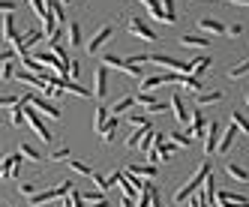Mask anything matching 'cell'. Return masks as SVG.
Returning a JSON list of instances; mask_svg holds the SVG:
<instances>
[{
  "instance_id": "obj_49",
  "label": "cell",
  "mask_w": 249,
  "mask_h": 207,
  "mask_svg": "<svg viewBox=\"0 0 249 207\" xmlns=\"http://www.w3.org/2000/svg\"><path fill=\"white\" fill-rule=\"evenodd\" d=\"M60 207H72V198H69V195H63V198H60Z\"/></svg>"
},
{
  "instance_id": "obj_30",
  "label": "cell",
  "mask_w": 249,
  "mask_h": 207,
  "mask_svg": "<svg viewBox=\"0 0 249 207\" xmlns=\"http://www.w3.org/2000/svg\"><path fill=\"white\" fill-rule=\"evenodd\" d=\"M168 141H174L177 147H189V144H192V135H189L186 129H177V132L168 135Z\"/></svg>"
},
{
  "instance_id": "obj_50",
  "label": "cell",
  "mask_w": 249,
  "mask_h": 207,
  "mask_svg": "<svg viewBox=\"0 0 249 207\" xmlns=\"http://www.w3.org/2000/svg\"><path fill=\"white\" fill-rule=\"evenodd\" d=\"M120 207H135V201H132V198H123V201H120Z\"/></svg>"
},
{
  "instance_id": "obj_22",
  "label": "cell",
  "mask_w": 249,
  "mask_h": 207,
  "mask_svg": "<svg viewBox=\"0 0 249 207\" xmlns=\"http://www.w3.org/2000/svg\"><path fill=\"white\" fill-rule=\"evenodd\" d=\"M225 171H228V177H234L237 183H249V171L237 162H225Z\"/></svg>"
},
{
  "instance_id": "obj_24",
  "label": "cell",
  "mask_w": 249,
  "mask_h": 207,
  "mask_svg": "<svg viewBox=\"0 0 249 207\" xmlns=\"http://www.w3.org/2000/svg\"><path fill=\"white\" fill-rule=\"evenodd\" d=\"M132 105H135V96H123V99H117L114 105H111V117H117V114H126V111H132Z\"/></svg>"
},
{
  "instance_id": "obj_17",
  "label": "cell",
  "mask_w": 249,
  "mask_h": 207,
  "mask_svg": "<svg viewBox=\"0 0 249 207\" xmlns=\"http://www.w3.org/2000/svg\"><path fill=\"white\" fill-rule=\"evenodd\" d=\"M198 27L204 33H213V36H225V24L219 18H198Z\"/></svg>"
},
{
  "instance_id": "obj_15",
  "label": "cell",
  "mask_w": 249,
  "mask_h": 207,
  "mask_svg": "<svg viewBox=\"0 0 249 207\" xmlns=\"http://www.w3.org/2000/svg\"><path fill=\"white\" fill-rule=\"evenodd\" d=\"M234 138H237V126L234 123H231L222 135H219V144H216V153H222V156H225V153L231 150V144H234Z\"/></svg>"
},
{
  "instance_id": "obj_27",
  "label": "cell",
  "mask_w": 249,
  "mask_h": 207,
  "mask_svg": "<svg viewBox=\"0 0 249 207\" xmlns=\"http://www.w3.org/2000/svg\"><path fill=\"white\" fill-rule=\"evenodd\" d=\"M18 36V30H15V15H3V42H12Z\"/></svg>"
},
{
  "instance_id": "obj_38",
  "label": "cell",
  "mask_w": 249,
  "mask_h": 207,
  "mask_svg": "<svg viewBox=\"0 0 249 207\" xmlns=\"http://www.w3.org/2000/svg\"><path fill=\"white\" fill-rule=\"evenodd\" d=\"M18 9V0H0V15H15Z\"/></svg>"
},
{
  "instance_id": "obj_5",
  "label": "cell",
  "mask_w": 249,
  "mask_h": 207,
  "mask_svg": "<svg viewBox=\"0 0 249 207\" xmlns=\"http://www.w3.org/2000/svg\"><path fill=\"white\" fill-rule=\"evenodd\" d=\"M39 39H42V30H27V33H18V36H15L9 45H12V51H15L18 57H24L27 51L39 42Z\"/></svg>"
},
{
  "instance_id": "obj_44",
  "label": "cell",
  "mask_w": 249,
  "mask_h": 207,
  "mask_svg": "<svg viewBox=\"0 0 249 207\" xmlns=\"http://www.w3.org/2000/svg\"><path fill=\"white\" fill-rule=\"evenodd\" d=\"M156 111H165V102H150V105H144V114H156Z\"/></svg>"
},
{
  "instance_id": "obj_8",
  "label": "cell",
  "mask_w": 249,
  "mask_h": 207,
  "mask_svg": "<svg viewBox=\"0 0 249 207\" xmlns=\"http://www.w3.org/2000/svg\"><path fill=\"white\" fill-rule=\"evenodd\" d=\"M111 33H114V27H111V24H102V27L93 33V39L87 42V51H90V54H99V51H102V45L111 39Z\"/></svg>"
},
{
  "instance_id": "obj_26",
  "label": "cell",
  "mask_w": 249,
  "mask_h": 207,
  "mask_svg": "<svg viewBox=\"0 0 249 207\" xmlns=\"http://www.w3.org/2000/svg\"><path fill=\"white\" fill-rule=\"evenodd\" d=\"M15 72H18V57L9 60V63H0V81H12Z\"/></svg>"
},
{
  "instance_id": "obj_23",
  "label": "cell",
  "mask_w": 249,
  "mask_h": 207,
  "mask_svg": "<svg viewBox=\"0 0 249 207\" xmlns=\"http://www.w3.org/2000/svg\"><path fill=\"white\" fill-rule=\"evenodd\" d=\"M24 105H27V102H24V96H21V99L9 108V123H12V126H21V123H24Z\"/></svg>"
},
{
  "instance_id": "obj_47",
  "label": "cell",
  "mask_w": 249,
  "mask_h": 207,
  "mask_svg": "<svg viewBox=\"0 0 249 207\" xmlns=\"http://www.w3.org/2000/svg\"><path fill=\"white\" fill-rule=\"evenodd\" d=\"M18 189H21V192H24V195H33V192H36V183H21Z\"/></svg>"
},
{
  "instance_id": "obj_7",
  "label": "cell",
  "mask_w": 249,
  "mask_h": 207,
  "mask_svg": "<svg viewBox=\"0 0 249 207\" xmlns=\"http://www.w3.org/2000/svg\"><path fill=\"white\" fill-rule=\"evenodd\" d=\"M168 105H171V111H174V120H177V123H180L183 129H189V108H186V102H183V96L180 93H171V102H168Z\"/></svg>"
},
{
  "instance_id": "obj_34",
  "label": "cell",
  "mask_w": 249,
  "mask_h": 207,
  "mask_svg": "<svg viewBox=\"0 0 249 207\" xmlns=\"http://www.w3.org/2000/svg\"><path fill=\"white\" fill-rule=\"evenodd\" d=\"M129 123H132L135 129H150V120H147V114H144V111H135V114H129Z\"/></svg>"
},
{
  "instance_id": "obj_46",
  "label": "cell",
  "mask_w": 249,
  "mask_h": 207,
  "mask_svg": "<svg viewBox=\"0 0 249 207\" xmlns=\"http://www.w3.org/2000/svg\"><path fill=\"white\" fill-rule=\"evenodd\" d=\"M18 54H15V51L9 48V51H0V63H9V60H15Z\"/></svg>"
},
{
  "instance_id": "obj_1",
  "label": "cell",
  "mask_w": 249,
  "mask_h": 207,
  "mask_svg": "<svg viewBox=\"0 0 249 207\" xmlns=\"http://www.w3.org/2000/svg\"><path fill=\"white\" fill-rule=\"evenodd\" d=\"M210 171H213V168H210V162H201V165H198V171H195V174H192V177H189V180H186V183L174 192V201H177V204H183L186 198H192V195L201 189V183H204V177L210 174Z\"/></svg>"
},
{
  "instance_id": "obj_31",
  "label": "cell",
  "mask_w": 249,
  "mask_h": 207,
  "mask_svg": "<svg viewBox=\"0 0 249 207\" xmlns=\"http://www.w3.org/2000/svg\"><path fill=\"white\" fill-rule=\"evenodd\" d=\"M69 168H72L75 171V174H81V177H90L93 174V165H87V162H81V159H69Z\"/></svg>"
},
{
  "instance_id": "obj_13",
  "label": "cell",
  "mask_w": 249,
  "mask_h": 207,
  "mask_svg": "<svg viewBox=\"0 0 249 207\" xmlns=\"http://www.w3.org/2000/svg\"><path fill=\"white\" fill-rule=\"evenodd\" d=\"M126 174H138V177H144V180H153L156 177V165H150V162H126Z\"/></svg>"
},
{
  "instance_id": "obj_29",
  "label": "cell",
  "mask_w": 249,
  "mask_h": 207,
  "mask_svg": "<svg viewBox=\"0 0 249 207\" xmlns=\"http://www.w3.org/2000/svg\"><path fill=\"white\" fill-rule=\"evenodd\" d=\"M225 93L222 90H213V93H195V105H213V102H219Z\"/></svg>"
},
{
  "instance_id": "obj_28",
  "label": "cell",
  "mask_w": 249,
  "mask_h": 207,
  "mask_svg": "<svg viewBox=\"0 0 249 207\" xmlns=\"http://www.w3.org/2000/svg\"><path fill=\"white\" fill-rule=\"evenodd\" d=\"M159 6H162V21H165V24H174V21H177V6H174V0H162Z\"/></svg>"
},
{
  "instance_id": "obj_20",
  "label": "cell",
  "mask_w": 249,
  "mask_h": 207,
  "mask_svg": "<svg viewBox=\"0 0 249 207\" xmlns=\"http://www.w3.org/2000/svg\"><path fill=\"white\" fill-rule=\"evenodd\" d=\"M66 39H69V45H72V48L84 42V33H81V24L78 21H69L66 24Z\"/></svg>"
},
{
  "instance_id": "obj_42",
  "label": "cell",
  "mask_w": 249,
  "mask_h": 207,
  "mask_svg": "<svg viewBox=\"0 0 249 207\" xmlns=\"http://www.w3.org/2000/svg\"><path fill=\"white\" fill-rule=\"evenodd\" d=\"M30 6H33V12H36V18H45V15H48V9H45L42 0H30Z\"/></svg>"
},
{
  "instance_id": "obj_2",
  "label": "cell",
  "mask_w": 249,
  "mask_h": 207,
  "mask_svg": "<svg viewBox=\"0 0 249 207\" xmlns=\"http://www.w3.org/2000/svg\"><path fill=\"white\" fill-rule=\"evenodd\" d=\"M24 102L27 105H33L39 114H45V117H51V120H60L63 117V111H60V105H54L51 99H45V96H36V93H24Z\"/></svg>"
},
{
  "instance_id": "obj_36",
  "label": "cell",
  "mask_w": 249,
  "mask_h": 207,
  "mask_svg": "<svg viewBox=\"0 0 249 207\" xmlns=\"http://www.w3.org/2000/svg\"><path fill=\"white\" fill-rule=\"evenodd\" d=\"M180 87H186V90H192V93H198V90H201V78L183 75V78H180Z\"/></svg>"
},
{
  "instance_id": "obj_32",
  "label": "cell",
  "mask_w": 249,
  "mask_h": 207,
  "mask_svg": "<svg viewBox=\"0 0 249 207\" xmlns=\"http://www.w3.org/2000/svg\"><path fill=\"white\" fill-rule=\"evenodd\" d=\"M243 75H249V60H240V63H234V66H231L228 69V78H243Z\"/></svg>"
},
{
  "instance_id": "obj_25",
  "label": "cell",
  "mask_w": 249,
  "mask_h": 207,
  "mask_svg": "<svg viewBox=\"0 0 249 207\" xmlns=\"http://www.w3.org/2000/svg\"><path fill=\"white\" fill-rule=\"evenodd\" d=\"M231 123L237 126V132H240V135H249V117H246L243 111H237V108L231 111Z\"/></svg>"
},
{
  "instance_id": "obj_45",
  "label": "cell",
  "mask_w": 249,
  "mask_h": 207,
  "mask_svg": "<svg viewBox=\"0 0 249 207\" xmlns=\"http://www.w3.org/2000/svg\"><path fill=\"white\" fill-rule=\"evenodd\" d=\"M243 33V24H228L225 27V36H240Z\"/></svg>"
},
{
  "instance_id": "obj_11",
  "label": "cell",
  "mask_w": 249,
  "mask_h": 207,
  "mask_svg": "<svg viewBox=\"0 0 249 207\" xmlns=\"http://www.w3.org/2000/svg\"><path fill=\"white\" fill-rule=\"evenodd\" d=\"M201 204L204 207H216V177H213V171L201 183Z\"/></svg>"
},
{
  "instance_id": "obj_37",
  "label": "cell",
  "mask_w": 249,
  "mask_h": 207,
  "mask_svg": "<svg viewBox=\"0 0 249 207\" xmlns=\"http://www.w3.org/2000/svg\"><path fill=\"white\" fill-rule=\"evenodd\" d=\"M18 156H21V159H27V162H39V153L33 150L30 144H21V147H18Z\"/></svg>"
},
{
  "instance_id": "obj_43",
  "label": "cell",
  "mask_w": 249,
  "mask_h": 207,
  "mask_svg": "<svg viewBox=\"0 0 249 207\" xmlns=\"http://www.w3.org/2000/svg\"><path fill=\"white\" fill-rule=\"evenodd\" d=\"M135 102H141V105H150V102H156V96H153L150 90H141V93L135 96Z\"/></svg>"
},
{
  "instance_id": "obj_35",
  "label": "cell",
  "mask_w": 249,
  "mask_h": 207,
  "mask_svg": "<svg viewBox=\"0 0 249 207\" xmlns=\"http://www.w3.org/2000/svg\"><path fill=\"white\" fill-rule=\"evenodd\" d=\"M123 72H126V75H132V78H144V66H135V63H129L126 57H123Z\"/></svg>"
},
{
  "instance_id": "obj_12",
  "label": "cell",
  "mask_w": 249,
  "mask_h": 207,
  "mask_svg": "<svg viewBox=\"0 0 249 207\" xmlns=\"http://www.w3.org/2000/svg\"><path fill=\"white\" fill-rule=\"evenodd\" d=\"M219 135H222V129H219L216 120H213V123H207V132H204V153H207V156H213V153H216Z\"/></svg>"
},
{
  "instance_id": "obj_33",
  "label": "cell",
  "mask_w": 249,
  "mask_h": 207,
  "mask_svg": "<svg viewBox=\"0 0 249 207\" xmlns=\"http://www.w3.org/2000/svg\"><path fill=\"white\" fill-rule=\"evenodd\" d=\"M102 66L105 69H108V66L111 69H123V57L120 54H111V51H105V54H102Z\"/></svg>"
},
{
  "instance_id": "obj_48",
  "label": "cell",
  "mask_w": 249,
  "mask_h": 207,
  "mask_svg": "<svg viewBox=\"0 0 249 207\" xmlns=\"http://www.w3.org/2000/svg\"><path fill=\"white\" fill-rule=\"evenodd\" d=\"M147 159H150V165H156V162H159V150H156V147H150V150H147Z\"/></svg>"
},
{
  "instance_id": "obj_4",
  "label": "cell",
  "mask_w": 249,
  "mask_h": 207,
  "mask_svg": "<svg viewBox=\"0 0 249 207\" xmlns=\"http://www.w3.org/2000/svg\"><path fill=\"white\" fill-rule=\"evenodd\" d=\"M24 120H27V123L33 126V132H36L39 135V141H54V135H51L48 132V126H45V120H42V114L36 111V108H33V105H24Z\"/></svg>"
},
{
  "instance_id": "obj_52",
  "label": "cell",
  "mask_w": 249,
  "mask_h": 207,
  "mask_svg": "<svg viewBox=\"0 0 249 207\" xmlns=\"http://www.w3.org/2000/svg\"><path fill=\"white\" fill-rule=\"evenodd\" d=\"M234 6H249V0H231Z\"/></svg>"
},
{
  "instance_id": "obj_3",
  "label": "cell",
  "mask_w": 249,
  "mask_h": 207,
  "mask_svg": "<svg viewBox=\"0 0 249 207\" xmlns=\"http://www.w3.org/2000/svg\"><path fill=\"white\" fill-rule=\"evenodd\" d=\"M72 186H75L72 180H63V183H57V186L45 189V192H33V195H30V204H33V207H39V204H45V201L63 198V195H69V189H72Z\"/></svg>"
},
{
  "instance_id": "obj_16",
  "label": "cell",
  "mask_w": 249,
  "mask_h": 207,
  "mask_svg": "<svg viewBox=\"0 0 249 207\" xmlns=\"http://www.w3.org/2000/svg\"><path fill=\"white\" fill-rule=\"evenodd\" d=\"M213 66V60L207 57V54H201V57H195V60H189V75H195V78H201L207 69Z\"/></svg>"
},
{
  "instance_id": "obj_39",
  "label": "cell",
  "mask_w": 249,
  "mask_h": 207,
  "mask_svg": "<svg viewBox=\"0 0 249 207\" xmlns=\"http://www.w3.org/2000/svg\"><path fill=\"white\" fill-rule=\"evenodd\" d=\"M18 99H21V96H15V93H0V108H12Z\"/></svg>"
},
{
  "instance_id": "obj_18",
  "label": "cell",
  "mask_w": 249,
  "mask_h": 207,
  "mask_svg": "<svg viewBox=\"0 0 249 207\" xmlns=\"http://www.w3.org/2000/svg\"><path fill=\"white\" fill-rule=\"evenodd\" d=\"M108 117H111V111H108V108H105V105H96V108H93V132H99V135H102L105 123H108Z\"/></svg>"
},
{
  "instance_id": "obj_53",
  "label": "cell",
  "mask_w": 249,
  "mask_h": 207,
  "mask_svg": "<svg viewBox=\"0 0 249 207\" xmlns=\"http://www.w3.org/2000/svg\"><path fill=\"white\" fill-rule=\"evenodd\" d=\"M63 3H75V0H63Z\"/></svg>"
},
{
  "instance_id": "obj_51",
  "label": "cell",
  "mask_w": 249,
  "mask_h": 207,
  "mask_svg": "<svg viewBox=\"0 0 249 207\" xmlns=\"http://www.w3.org/2000/svg\"><path fill=\"white\" fill-rule=\"evenodd\" d=\"M189 207H204V204H201V198H192V201H189Z\"/></svg>"
},
{
  "instance_id": "obj_9",
  "label": "cell",
  "mask_w": 249,
  "mask_h": 207,
  "mask_svg": "<svg viewBox=\"0 0 249 207\" xmlns=\"http://www.w3.org/2000/svg\"><path fill=\"white\" fill-rule=\"evenodd\" d=\"M126 30L132 33V36H138V39H144V42H156V33L144 24V18H129V24H126Z\"/></svg>"
},
{
  "instance_id": "obj_19",
  "label": "cell",
  "mask_w": 249,
  "mask_h": 207,
  "mask_svg": "<svg viewBox=\"0 0 249 207\" xmlns=\"http://www.w3.org/2000/svg\"><path fill=\"white\" fill-rule=\"evenodd\" d=\"M117 129H120V117H108V123L102 129V144H111L117 138Z\"/></svg>"
},
{
  "instance_id": "obj_10",
  "label": "cell",
  "mask_w": 249,
  "mask_h": 207,
  "mask_svg": "<svg viewBox=\"0 0 249 207\" xmlns=\"http://www.w3.org/2000/svg\"><path fill=\"white\" fill-rule=\"evenodd\" d=\"M105 93H108V69L99 63V66L93 69V96L102 99Z\"/></svg>"
},
{
  "instance_id": "obj_41",
  "label": "cell",
  "mask_w": 249,
  "mask_h": 207,
  "mask_svg": "<svg viewBox=\"0 0 249 207\" xmlns=\"http://www.w3.org/2000/svg\"><path fill=\"white\" fill-rule=\"evenodd\" d=\"M63 159H69V147H60V150H54L48 156V162H63Z\"/></svg>"
},
{
  "instance_id": "obj_21",
  "label": "cell",
  "mask_w": 249,
  "mask_h": 207,
  "mask_svg": "<svg viewBox=\"0 0 249 207\" xmlns=\"http://www.w3.org/2000/svg\"><path fill=\"white\" fill-rule=\"evenodd\" d=\"M180 45H183V48H207V45H213V39H204V36H192V33H183V36H180Z\"/></svg>"
},
{
  "instance_id": "obj_6",
  "label": "cell",
  "mask_w": 249,
  "mask_h": 207,
  "mask_svg": "<svg viewBox=\"0 0 249 207\" xmlns=\"http://www.w3.org/2000/svg\"><path fill=\"white\" fill-rule=\"evenodd\" d=\"M216 207H249V198L240 192H228V189H216Z\"/></svg>"
},
{
  "instance_id": "obj_40",
  "label": "cell",
  "mask_w": 249,
  "mask_h": 207,
  "mask_svg": "<svg viewBox=\"0 0 249 207\" xmlns=\"http://www.w3.org/2000/svg\"><path fill=\"white\" fill-rule=\"evenodd\" d=\"M144 132H147V129H135V132L126 138V147H129V150H135V147H138V141H141V135H144Z\"/></svg>"
},
{
  "instance_id": "obj_14",
  "label": "cell",
  "mask_w": 249,
  "mask_h": 207,
  "mask_svg": "<svg viewBox=\"0 0 249 207\" xmlns=\"http://www.w3.org/2000/svg\"><path fill=\"white\" fill-rule=\"evenodd\" d=\"M192 138H204V132H207V120H204V114L195 108L192 111V117H189V129H186Z\"/></svg>"
},
{
  "instance_id": "obj_54",
  "label": "cell",
  "mask_w": 249,
  "mask_h": 207,
  "mask_svg": "<svg viewBox=\"0 0 249 207\" xmlns=\"http://www.w3.org/2000/svg\"><path fill=\"white\" fill-rule=\"evenodd\" d=\"M246 105H249V93H246Z\"/></svg>"
}]
</instances>
